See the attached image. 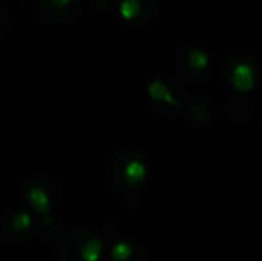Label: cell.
Returning a JSON list of instances; mask_svg holds the SVG:
<instances>
[{
  "label": "cell",
  "mask_w": 262,
  "mask_h": 261,
  "mask_svg": "<svg viewBox=\"0 0 262 261\" xmlns=\"http://www.w3.org/2000/svg\"><path fill=\"white\" fill-rule=\"evenodd\" d=\"M148 175V161L145 154L134 149H125L114 156L111 163V181L116 190L132 193L143 186Z\"/></svg>",
  "instance_id": "6da1fadb"
},
{
  "label": "cell",
  "mask_w": 262,
  "mask_h": 261,
  "mask_svg": "<svg viewBox=\"0 0 262 261\" xmlns=\"http://www.w3.org/2000/svg\"><path fill=\"white\" fill-rule=\"evenodd\" d=\"M104 240L90 227H73L57 244L59 261H98Z\"/></svg>",
  "instance_id": "7a4b0ae2"
},
{
  "label": "cell",
  "mask_w": 262,
  "mask_h": 261,
  "mask_svg": "<svg viewBox=\"0 0 262 261\" xmlns=\"http://www.w3.org/2000/svg\"><path fill=\"white\" fill-rule=\"evenodd\" d=\"M21 197L25 198L32 211L41 215H52V209L57 202V185L52 177L45 174H34L21 186Z\"/></svg>",
  "instance_id": "3957f363"
},
{
  "label": "cell",
  "mask_w": 262,
  "mask_h": 261,
  "mask_svg": "<svg viewBox=\"0 0 262 261\" xmlns=\"http://www.w3.org/2000/svg\"><path fill=\"white\" fill-rule=\"evenodd\" d=\"M148 97L162 115H177L187 108L186 91L175 79H156L148 84Z\"/></svg>",
  "instance_id": "277c9868"
},
{
  "label": "cell",
  "mask_w": 262,
  "mask_h": 261,
  "mask_svg": "<svg viewBox=\"0 0 262 261\" xmlns=\"http://www.w3.org/2000/svg\"><path fill=\"white\" fill-rule=\"evenodd\" d=\"M225 77L234 90L246 93L253 90L260 77V66L250 54H237L230 57L225 66Z\"/></svg>",
  "instance_id": "5b68a950"
},
{
  "label": "cell",
  "mask_w": 262,
  "mask_h": 261,
  "mask_svg": "<svg viewBox=\"0 0 262 261\" xmlns=\"http://www.w3.org/2000/svg\"><path fill=\"white\" fill-rule=\"evenodd\" d=\"M34 11L49 24H66L77 18L82 11L80 0H38Z\"/></svg>",
  "instance_id": "8992f818"
},
{
  "label": "cell",
  "mask_w": 262,
  "mask_h": 261,
  "mask_svg": "<svg viewBox=\"0 0 262 261\" xmlns=\"http://www.w3.org/2000/svg\"><path fill=\"white\" fill-rule=\"evenodd\" d=\"M32 229H36V218L25 209H11L0 216V234L7 242L18 244L25 240Z\"/></svg>",
  "instance_id": "52a82bcc"
},
{
  "label": "cell",
  "mask_w": 262,
  "mask_h": 261,
  "mask_svg": "<svg viewBox=\"0 0 262 261\" xmlns=\"http://www.w3.org/2000/svg\"><path fill=\"white\" fill-rule=\"evenodd\" d=\"M179 68L189 81H200L209 72V57L200 49H182L179 52Z\"/></svg>",
  "instance_id": "ba28073f"
},
{
  "label": "cell",
  "mask_w": 262,
  "mask_h": 261,
  "mask_svg": "<svg viewBox=\"0 0 262 261\" xmlns=\"http://www.w3.org/2000/svg\"><path fill=\"white\" fill-rule=\"evenodd\" d=\"M157 4L156 2H139V0H125L120 4V13L125 20L132 24H146L150 18L156 14Z\"/></svg>",
  "instance_id": "9c48e42d"
},
{
  "label": "cell",
  "mask_w": 262,
  "mask_h": 261,
  "mask_svg": "<svg viewBox=\"0 0 262 261\" xmlns=\"http://www.w3.org/2000/svg\"><path fill=\"white\" fill-rule=\"evenodd\" d=\"M111 261H145V254L143 249L134 242L120 240L113 244L109 251Z\"/></svg>",
  "instance_id": "30bf717a"
},
{
  "label": "cell",
  "mask_w": 262,
  "mask_h": 261,
  "mask_svg": "<svg viewBox=\"0 0 262 261\" xmlns=\"http://www.w3.org/2000/svg\"><path fill=\"white\" fill-rule=\"evenodd\" d=\"M36 229H38L39 236L45 240H54L61 234V222L55 218L54 215H41L36 216Z\"/></svg>",
  "instance_id": "8fae6325"
},
{
  "label": "cell",
  "mask_w": 262,
  "mask_h": 261,
  "mask_svg": "<svg viewBox=\"0 0 262 261\" xmlns=\"http://www.w3.org/2000/svg\"><path fill=\"white\" fill-rule=\"evenodd\" d=\"M187 113L189 116L198 124H207L212 116V111H210L209 104L205 101H191L187 102Z\"/></svg>",
  "instance_id": "7c38bea8"
},
{
  "label": "cell",
  "mask_w": 262,
  "mask_h": 261,
  "mask_svg": "<svg viewBox=\"0 0 262 261\" xmlns=\"http://www.w3.org/2000/svg\"><path fill=\"white\" fill-rule=\"evenodd\" d=\"M7 25H9V18H7V14H6V9L0 6V34L6 31Z\"/></svg>",
  "instance_id": "4fadbf2b"
},
{
  "label": "cell",
  "mask_w": 262,
  "mask_h": 261,
  "mask_svg": "<svg viewBox=\"0 0 262 261\" xmlns=\"http://www.w3.org/2000/svg\"><path fill=\"white\" fill-rule=\"evenodd\" d=\"M260 131H262V122H260Z\"/></svg>",
  "instance_id": "5bb4252c"
}]
</instances>
